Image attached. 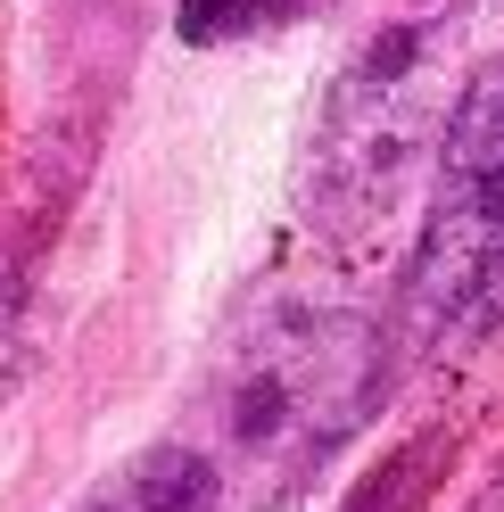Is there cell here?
Instances as JSON below:
<instances>
[{
  "instance_id": "6da1fadb",
  "label": "cell",
  "mask_w": 504,
  "mask_h": 512,
  "mask_svg": "<svg viewBox=\"0 0 504 512\" xmlns=\"http://www.w3.org/2000/svg\"><path fill=\"white\" fill-rule=\"evenodd\" d=\"M389 389V323L348 281L290 273L232 314L199 389V455L224 512L290 504Z\"/></svg>"
},
{
  "instance_id": "52a82bcc",
  "label": "cell",
  "mask_w": 504,
  "mask_h": 512,
  "mask_svg": "<svg viewBox=\"0 0 504 512\" xmlns=\"http://www.w3.org/2000/svg\"><path fill=\"white\" fill-rule=\"evenodd\" d=\"M463 512H504V479H488V488H480V496H471Z\"/></svg>"
},
{
  "instance_id": "8992f818",
  "label": "cell",
  "mask_w": 504,
  "mask_h": 512,
  "mask_svg": "<svg viewBox=\"0 0 504 512\" xmlns=\"http://www.w3.org/2000/svg\"><path fill=\"white\" fill-rule=\"evenodd\" d=\"M339 0H174V34L191 50H224V42H265L290 25L331 17Z\"/></svg>"
},
{
  "instance_id": "277c9868",
  "label": "cell",
  "mask_w": 504,
  "mask_h": 512,
  "mask_svg": "<svg viewBox=\"0 0 504 512\" xmlns=\"http://www.w3.org/2000/svg\"><path fill=\"white\" fill-rule=\"evenodd\" d=\"M67 512H224L215 504V471L191 438H149L116 471H100Z\"/></svg>"
},
{
  "instance_id": "3957f363",
  "label": "cell",
  "mask_w": 504,
  "mask_h": 512,
  "mask_svg": "<svg viewBox=\"0 0 504 512\" xmlns=\"http://www.w3.org/2000/svg\"><path fill=\"white\" fill-rule=\"evenodd\" d=\"M455 9H414L372 34L348 75L331 83L323 116L306 141V215L323 232H372L414 182V157L438 149L455 108Z\"/></svg>"
},
{
  "instance_id": "ba28073f",
  "label": "cell",
  "mask_w": 504,
  "mask_h": 512,
  "mask_svg": "<svg viewBox=\"0 0 504 512\" xmlns=\"http://www.w3.org/2000/svg\"><path fill=\"white\" fill-rule=\"evenodd\" d=\"M100 9H108V0H100Z\"/></svg>"
},
{
  "instance_id": "7a4b0ae2",
  "label": "cell",
  "mask_w": 504,
  "mask_h": 512,
  "mask_svg": "<svg viewBox=\"0 0 504 512\" xmlns=\"http://www.w3.org/2000/svg\"><path fill=\"white\" fill-rule=\"evenodd\" d=\"M504 331V50L463 75L430 166L422 240L389 314V372L447 364Z\"/></svg>"
},
{
  "instance_id": "5b68a950",
  "label": "cell",
  "mask_w": 504,
  "mask_h": 512,
  "mask_svg": "<svg viewBox=\"0 0 504 512\" xmlns=\"http://www.w3.org/2000/svg\"><path fill=\"white\" fill-rule=\"evenodd\" d=\"M447 463H455V430H414V438H397L389 455H372L356 471V488H348L339 512H430Z\"/></svg>"
}]
</instances>
